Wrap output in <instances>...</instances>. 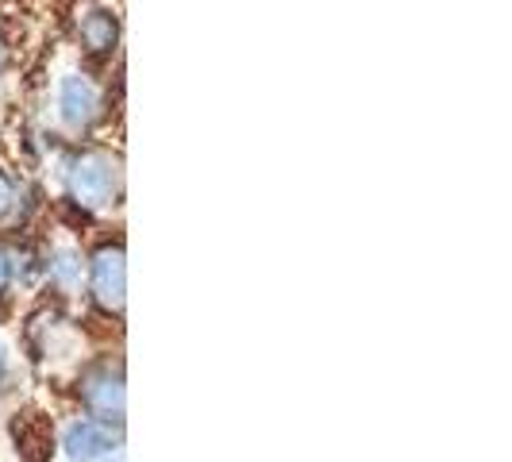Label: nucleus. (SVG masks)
Segmentation results:
<instances>
[{
    "label": "nucleus",
    "instance_id": "obj_1",
    "mask_svg": "<svg viewBox=\"0 0 512 462\" xmlns=\"http://www.w3.org/2000/svg\"><path fill=\"white\" fill-rule=\"evenodd\" d=\"M120 158H112L108 151H77L66 162V189L70 201L81 205L85 212H104L120 201Z\"/></svg>",
    "mask_w": 512,
    "mask_h": 462
},
{
    "label": "nucleus",
    "instance_id": "obj_2",
    "mask_svg": "<svg viewBox=\"0 0 512 462\" xmlns=\"http://www.w3.org/2000/svg\"><path fill=\"white\" fill-rule=\"evenodd\" d=\"M89 289H93V301L104 308V312H124V301H128V258H124V247H101L93 262H89Z\"/></svg>",
    "mask_w": 512,
    "mask_h": 462
},
{
    "label": "nucleus",
    "instance_id": "obj_3",
    "mask_svg": "<svg viewBox=\"0 0 512 462\" xmlns=\"http://www.w3.org/2000/svg\"><path fill=\"white\" fill-rule=\"evenodd\" d=\"M104 112L101 85L89 74H66L58 81V116L74 131H89Z\"/></svg>",
    "mask_w": 512,
    "mask_h": 462
},
{
    "label": "nucleus",
    "instance_id": "obj_4",
    "mask_svg": "<svg viewBox=\"0 0 512 462\" xmlns=\"http://www.w3.org/2000/svg\"><path fill=\"white\" fill-rule=\"evenodd\" d=\"M81 397H85V409L93 412V420L101 424H120L124 420V374L112 370V366H101L93 370L85 382H81Z\"/></svg>",
    "mask_w": 512,
    "mask_h": 462
},
{
    "label": "nucleus",
    "instance_id": "obj_5",
    "mask_svg": "<svg viewBox=\"0 0 512 462\" xmlns=\"http://www.w3.org/2000/svg\"><path fill=\"white\" fill-rule=\"evenodd\" d=\"M62 447H66V459L70 462H104L112 459V455H120V436L112 432V424L77 420V424L66 428Z\"/></svg>",
    "mask_w": 512,
    "mask_h": 462
},
{
    "label": "nucleus",
    "instance_id": "obj_6",
    "mask_svg": "<svg viewBox=\"0 0 512 462\" xmlns=\"http://www.w3.org/2000/svg\"><path fill=\"white\" fill-rule=\"evenodd\" d=\"M81 43H85V51L93 54L116 51V43H120V20H116V12H108V8L89 12L81 20Z\"/></svg>",
    "mask_w": 512,
    "mask_h": 462
},
{
    "label": "nucleus",
    "instance_id": "obj_7",
    "mask_svg": "<svg viewBox=\"0 0 512 462\" xmlns=\"http://www.w3.org/2000/svg\"><path fill=\"white\" fill-rule=\"evenodd\" d=\"M47 270H51V282L58 289H66V293H74L77 285H81V255H77L74 247H58Z\"/></svg>",
    "mask_w": 512,
    "mask_h": 462
},
{
    "label": "nucleus",
    "instance_id": "obj_8",
    "mask_svg": "<svg viewBox=\"0 0 512 462\" xmlns=\"http://www.w3.org/2000/svg\"><path fill=\"white\" fill-rule=\"evenodd\" d=\"M12 208V181H8V174L0 170V216Z\"/></svg>",
    "mask_w": 512,
    "mask_h": 462
},
{
    "label": "nucleus",
    "instance_id": "obj_9",
    "mask_svg": "<svg viewBox=\"0 0 512 462\" xmlns=\"http://www.w3.org/2000/svg\"><path fill=\"white\" fill-rule=\"evenodd\" d=\"M8 278H12V266H8V255L0 251V293H4V285H8Z\"/></svg>",
    "mask_w": 512,
    "mask_h": 462
},
{
    "label": "nucleus",
    "instance_id": "obj_10",
    "mask_svg": "<svg viewBox=\"0 0 512 462\" xmlns=\"http://www.w3.org/2000/svg\"><path fill=\"white\" fill-rule=\"evenodd\" d=\"M4 66H8V51H4V43H0V77H4Z\"/></svg>",
    "mask_w": 512,
    "mask_h": 462
}]
</instances>
